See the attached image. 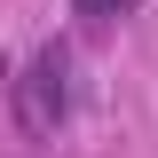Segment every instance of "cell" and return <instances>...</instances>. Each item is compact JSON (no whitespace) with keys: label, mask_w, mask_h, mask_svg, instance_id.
I'll use <instances>...</instances> for the list:
<instances>
[{"label":"cell","mask_w":158,"mask_h":158,"mask_svg":"<svg viewBox=\"0 0 158 158\" xmlns=\"http://www.w3.org/2000/svg\"><path fill=\"white\" fill-rule=\"evenodd\" d=\"M63 103H71V87H63V56L48 48V56H32V63L16 71V127H24V135H56Z\"/></svg>","instance_id":"6da1fadb"},{"label":"cell","mask_w":158,"mask_h":158,"mask_svg":"<svg viewBox=\"0 0 158 158\" xmlns=\"http://www.w3.org/2000/svg\"><path fill=\"white\" fill-rule=\"evenodd\" d=\"M87 16H118V8H135V0H79Z\"/></svg>","instance_id":"7a4b0ae2"}]
</instances>
